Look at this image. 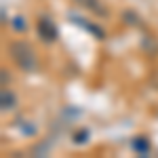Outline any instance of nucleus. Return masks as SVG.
Wrapping results in <instances>:
<instances>
[{
	"mask_svg": "<svg viewBox=\"0 0 158 158\" xmlns=\"http://www.w3.org/2000/svg\"><path fill=\"white\" fill-rule=\"evenodd\" d=\"M9 55H11V59L23 70V72H36L38 70V57L34 49L23 42V40H15L9 44Z\"/></svg>",
	"mask_w": 158,
	"mask_h": 158,
	"instance_id": "f257e3e1",
	"label": "nucleus"
},
{
	"mask_svg": "<svg viewBox=\"0 0 158 158\" xmlns=\"http://www.w3.org/2000/svg\"><path fill=\"white\" fill-rule=\"evenodd\" d=\"M38 34H40V38L44 42H53L57 38V27L49 17H40L38 19Z\"/></svg>",
	"mask_w": 158,
	"mask_h": 158,
	"instance_id": "f03ea898",
	"label": "nucleus"
},
{
	"mask_svg": "<svg viewBox=\"0 0 158 158\" xmlns=\"http://www.w3.org/2000/svg\"><path fill=\"white\" fill-rule=\"evenodd\" d=\"M15 108V95H13L11 89H2V112H6V110H13Z\"/></svg>",
	"mask_w": 158,
	"mask_h": 158,
	"instance_id": "7ed1b4c3",
	"label": "nucleus"
},
{
	"mask_svg": "<svg viewBox=\"0 0 158 158\" xmlns=\"http://www.w3.org/2000/svg\"><path fill=\"white\" fill-rule=\"evenodd\" d=\"M133 150L137 152V154L146 156L148 152H150V141H148L146 137H135L133 139Z\"/></svg>",
	"mask_w": 158,
	"mask_h": 158,
	"instance_id": "20e7f679",
	"label": "nucleus"
},
{
	"mask_svg": "<svg viewBox=\"0 0 158 158\" xmlns=\"http://www.w3.org/2000/svg\"><path fill=\"white\" fill-rule=\"evenodd\" d=\"M13 27H15V30H17V32H23L25 27H27V25L23 23V19H21V17H15V21H13Z\"/></svg>",
	"mask_w": 158,
	"mask_h": 158,
	"instance_id": "39448f33",
	"label": "nucleus"
},
{
	"mask_svg": "<svg viewBox=\"0 0 158 158\" xmlns=\"http://www.w3.org/2000/svg\"><path fill=\"white\" fill-rule=\"evenodd\" d=\"M80 4H85L86 9H97V0H78Z\"/></svg>",
	"mask_w": 158,
	"mask_h": 158,
	"instance_id": "423d86ee",
	"label": "nucleus"
}]
</instances>
